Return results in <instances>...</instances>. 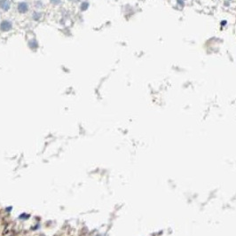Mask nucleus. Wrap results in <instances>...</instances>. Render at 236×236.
<instances>
[{
  "mask_svg": "<svg viewBox=\"0 0 236 236\" xmlns=\"http://www.w3.org/2000/svg\"><path fill=\"white\" fill-rule=\"evenodd\" d=\"M19 12L20 13H26L27 11H28V5L25 4V3H21L20 5H19Z\"/></svg>",
  "mask_w": 236,
  "mask_h": 236,
  "instance_id": "3",
  "label": "nucleus"
},
{
  "mask_svg": "<svg viewBox=\"0 0 236 236\" xmlns=\"http://www.w3.org/2000/svg\"><path fill=\"white\" fill-rule=\"evenodd\" d=\"M51 2H52L53 4H59V1H60V0H51Z\"/></svg>",
  "mask_w": 236,
  "mask_h": 236,
  "instance_id": "4",
  "label": "nucleus"
},
{
  "mask_svg": "<svg viewBox=\"0 0 236 236\" xmlns=\"http://www.w3.org/2000/svg\"><path fill=\"white\" fill-rule=\"evenodd\" d=\"M0 29L4 31H7V30H10L12 29V24L8 21H4L0 24Z\"/></svg>",
  "mask_w": 236,
  "mask_h": 236,
  "instance_id": "1",
  "label": "nucleus"
},
{
  "mask_svg": "<svg viewBox=\"0 0 236 236\" xmlns=\"http://www.w3.org/2000/svg\"><path fill=\"white\" fill-rule=\"evenodd\" d=\"M72 1H78V0H72Z\"/></svg>",
  "mask_w": 236,
  "mask_h": 236,
  "instance_id": "6",
  "label": "nucleus"
},
{
  "mask_svg": "<svg viewBox=\"0 0 236 236\" xmlns=\"http://www.w3.org/2000/svg\"><path fill=\"white\" fill-rule=\"evenodd\" d=\"M0 6L4 10H8L10 7V2L8 0H0Z\"/></svg>",
  "mask_w": 236,
  "mask_h": 236,
  "instance_id": "2",
  "label": "nucleus"
},
{
  "mask_svg": "<svg viewBox=\"0 0 236 236\" xmlns=\"http://www.w3.org/2000/svg\"><path fill=\"white\" fill-rule=\"evenodd\" d=\"M87 6H88L87 4H83V5H82V6H83L82 9H83V10H84V9H86L87 8Z\"/></svg>",
  "mask_w": 236,
  "mask_h": 236,
  "instance_id": "5",
  "label": "nucleus"
}]
</instances>
